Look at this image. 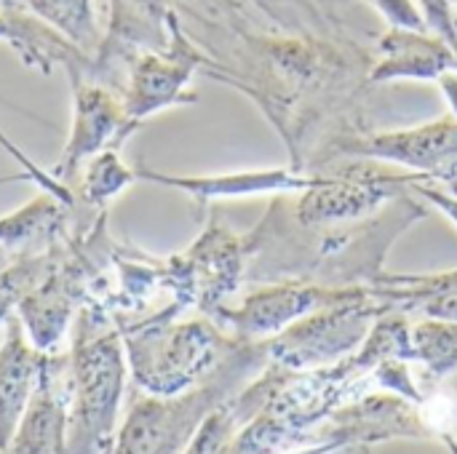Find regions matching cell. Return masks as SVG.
I'll use <instances>...</instances> for the list:
<instances>
[{
	"label": "cell",
	"mask_w": 457,
	"mask_h": 454,
	"mask_svg": "<svg viewBox=\"0 0 457 454\" xmlns=\"http://www.w3.org/2000/svg\"><path fill=\"white\" fill-rule=\"evenodd\" d=\"M241 425L244 423L230 407V401H225L217 412L209 415V420L201 425V431L182 454H230V442Z\"/></svg>",
	"instance_id": "cell-15"
},
{
	"label": "cell",
	"mask_w": 457,
	"mask_h": 454,
	"mask_svg": "<svg viewBox=\"0 0 457 454\" xmlns=\"http://www.w3.org/2000/svg\"><path fill=\"white\" fill-rule=\"evenodd\" d=\"M120 334L134 385L150 396H177L195 388L220 367L233 345L209 321L174 324L166 316L123 326Z\"/></svg>",
	"instance_id": "cell-3"
},
{
	"label": "cell",
	"mask_w": 457,
	"mask_h": 454,
	"mask_svg": "<svg viewBox=\"0 0 457 454\" xmlns=\"http://www.w3.org/2000/svg\"><path fill=\"white\" fill-rule=\"evenodd\" d=\"M198 56L185 45L177 24H174V48L169 54H145L129 78V88L123 96L126 118L137 126L142 118L153 115L155 110L174 104L185 80L190 78Z\"/></svg>",
	"instance_id": "cell-8"
},
{
	"label": "cell",
	"mask_w": 457,
	"mask_h": 454,
	"mask_svg": "<svg viewBox=\"0 0 457 454\" xmlns=\"http://www.w3.org/2000/svg\"><path fill=\"white\" fill-rule=\"evenodd\" d=\"M126 375L129 361L120 326L99 308L80 310L70 345L64 454L112 452Z\"/></svg>",
	"instance_id": "cell-1"
},
{
	"label": "cell",
	"mask_w": 457,
	"mask_h": 454,
	"mask_svg": "<svg viewBox=\"0 0 457 454\" xmlns=\"http://www.w3.org/2000/svg\"><path fill=\"white\" fill-rule=\"evenodd\" d=\"M418 193H420V195H426L428 201H434L436 206H442V209L453 217V222L457 225V201L447 198V195H445V193H439V190H428V187H418Z\"/></svg>",
	"instance_id": "cell-18"
},
{
	"label": "cell",
	"mask_w": 457,
	"mask_h": 454,
	"mask_svg": "<svg viewBox=\"0 0 457 454\" xmlns=\"http://www.w3.org/2000/svg\"><path fill=\"white\" fill-rule=\"evenodd\" d=\"M265 361V340L236 337L220 367L195 388L177 396H150L137 388L110 454H182L209 415L230 401Z\"/></svg>",
	"instance_id": "cell-2"
},
{
	"label": "cell",
	"mask_w": 457,
	"mask_h": 454,
	"mask_svg": "<svg viewBox=\"0 0 457 454\" xmlns=\"http://www.w3.org/2000/svg\"><path fill=\"white\" fill-rule=\"evenodd\" d=\"M131 182H137V174L120 163L118 153L102 150L86 166V174L80 182V198L88 203H104L112 195H118L123 187H129Z\"/></svg>",
	"instance_id": "cell-13"
},
{
	"label": "cell",
	"mask_w": 457,
	"mask_h": 454,
	"mask_svg": "<svg viewBox=\"0 0 457 454\" xmlns=\"http://www.w3.org/2000/svg\"><path fill=\"white\" fill-rule=\"evenodd\" d=\"M0 454H3V452H0Z\"/></svg>",
	"instance_id": "cell-20"
},
{
	"label": "cell",
	"mask_w": 457,
	"mask_h": 454,
	"mask_svg": "<svg viewBox=\"0 0 457 454\" xmlns=\"http://www.w3.org/2000/svg\"><path fill=\"white\" fill-rule=\"evenodd\" d=\"M48 273H51V262L46 257H29V260H21L5 270H0V324H5L11 318L19 300L32 286H37Z\"/></svg>",
	"instance_id": "cell-14"
},
{
	"label": "cell",
	"mask_w": 457,
	"mask_h": 454,
	"mask_svg": "<svg viewBox=\"0 0 457 454\" xmlns=\"http://www.w3.org/2000/svg\"><path fill=\"white\" fill-rule=\"evenodd\" d=\"M21 3H27L46 21H51L75 45L86 51H94L99 45V29L94 21L91 0H21Z\"/></svg>",
	"instance_id": "cell-12"
},
{
	"label": "cell",
	"mask_w": 457,
	"mask_h": 454,
	"mask_svg": "<svg viewBox=\"0 0 457 454\" xmlns=\"http://www.w3.org/2000/svg\"><path fill=\"white\" fill-rule=\"evenodd\" d=\"M131 128L134 123L126 118L123 104H118L110 91H104L102 86H91V83H75L72 131L54 174L70 182L78 174L83 161L102 153L107 142H120L123 136H129Z\"/></svg>",
	"instance_id": "cell-7"
},
{
	"label": "cell",
	"mask_w": 457,
	"mask_h": 454,
	"mask_svg": "<svg viewBox=\"0 0 457 454\" xmlns=\"http://www.w3.org/2000/svg\"><path fill=\"white\" fill-rule=\"evenodd\" d=\"M378 5H380L391 19H396L399 24H407V27H418V24H420V21H418V13L410 8L407 0H378Z\"/></svg>",
	"instance_id": "cell-17"
},
{
	"label": "cell",
	"mask_w": 457,
	"mask_h": 454,
	"mask_svg": "<svg viewBox=\"0 0 457 454\" xmlns=\"http://www.w3.org/2000/svg\"><path fill=\"white\" fill-rule=\"evenodd\" d=\"M340 150L353 153V155H367V158H388V161H399L420 171L445 174L450 169L453 171L457 169V123L445 120V123H434V126L415 128V131L345 142Z\"/></svg>",
	"instance_id": "cell-9"
},
{
	"label": "cell",
	"mask_w": 457,
	"mask_h": 454,
	"mask_svg": "<svg viewBox=\"0 0 457 454\" xmlns=\"http://www.w3.org/2000/svg\"><path fill=\"white\" fill-rule=\"evenodd\" d=\"M27 177L24 174H8V177H0V185H11V182H24Z\"/></svg>",
	"instance_id": "cell-19"
},
{
	"label": "cell",
	"mask_w": 457,
	"mask_h": 454,
	"mask_svg": "<svg viewBox=\"0 0 457 454\" xmlns=\"http://www.w3.org/2000/svg\"><path fill=\"white\" fill-rule=\"evenodd\" d=\"M51 364L24 334L16 316L5 321V340L0 345V452L13 442L37 388Z\"/></svg>",
	"instance_id": "cell-6"
},
{
	"label": "cell",
	"mask_w": 457,
	"mask_h": 454,
	"mask_svg": "<svg viewBox=\"0 0 457 454\" xmlns=\"http://www.w3.org/2000/svg\"><path fill=\"white\" fill-rule=\"evenodd\" d=\"M386 310L388 308L367 292L353 300L313 310L276 337L265 340L268 364H278L289 372H311L335 364L340 356H348L367 340L375 318Z\"/></svg>",
	"instance_id": "cell-4"
},
{
	"label": "cell",
	"mask_w": 457,
	"mask_h": 454,
	"mask_svg": "<svg viewBox=\"0 0 457 454\" xmlns=\"http://www.w3.org/2000/svg\"><path fill=\"white\" fill-rule=\"evenodd\" d=\"M80 289L62 273H48L32 286L16 305V318L24 326L27 340L40 353H54L75 316Z\"/></svg>",
	"instance_id": "cell-10"
},
{
	"label": "cell",
	"mask_w": 457,
	"mask_h": 454,
	"mask_svg": "<svg viewBox=\"0 0 457 454\" xmlns=\"http://www.w3.org/2000/svg\"><path fill=\"white\" fill-rule=\"evenodd\" d=\"M423 5H426V13H428L431 24L439 27V32L445 37H450L457 45V35L455 29H453V19H450V11H447V3L445 0H423Z\"/></svg>",
	"instance_id": "cell-16"
},
{
	"label": "cell",
	"mask_w": 457,
	"mask_h": 454,
	"mask_svg": "<svg viewBox=\"0 0 457 454\" xmlns=\"http://www.w3.org/2000/svg\"><path fill=\"white\" fill-rule=\"evenodd\" d=\"M364 294V289H319V286H270L252 294L238 310L217 308L212 318L217 324L233 326V332L244 340L276 337L289 324L321 310L327 305H337Z\"/></svg>",
	"instance_id": "cell-5"
},
{
	"label": "cell",
	"mask_w": 457,
	"mask_h": 454,
	"mask_svg": "<svg viewBox=\"0 0 457 454\" xmlns=\"http://www.w3.org/2000/svg\"><path fill=\"white\" fill-rule=\"evenodd\" d=\"M64 396L56 391V361L51 359L40 388L3 454H64Z\"/></svg>",
	"instance_id": "cell-11"
}]
</instances>
